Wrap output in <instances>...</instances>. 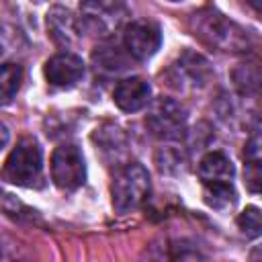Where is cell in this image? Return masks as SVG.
<instances>
[{
  "instance_id": "2",
  "label": "cell",
  "mask_w": 262,
  "mask_h": 262,
  "mask_svg": "<svg viewBox=\"0 0 262 262\" xmlns=\"http://www.w3.org/2000/svg\"><path fill=\"white\" fill-rule=\"evenodd\" d=\"M149 174L141 164L131 162L119 168L111 182V201L115 211L129 213L139 209L149 196Z\"/></svg>"
},
{
  "instance_id": "14",
  "label": "cell",
  "mask_w": 262,
  "mask_h": 262,
  "mask_svg": "<svg viewBox=\"0 0 262 262\" xmlns=\"http://www.w3.org/2000/svg\"><path fill=\"white\" fill-rule=\"evenodd\" d=\"M235 225L242 231V235H246L248 239H256L262 235V211L254 205H248L237 217H235Z\"/></svg>"
},
{
  "instance_id": "4",
  "label": "cell",
  "mask_w": 262,
  "mask_h": 262,
  "mask_svg": "<svg viewBox=\"0 0 262 262\" xmlns=\"http://www.w3.org/2000/svg\"><path fill=\"white\" fill-rule=\"evenodd\" d=\"M147 129L160 139H180L186 131V111L180 102L168 96H160L149 104L145 115Z\"/></svg>"
},
{
  "instance_id": "1",
  "label": "cell",
  "mask_w": 262,
  "mask_h": 262,
  "mask_svg": "<svg viewBox=\"0 0 262 262\" xmlns=\"http://www.w3.org/2000/svg\"><path fill=\"white\" fill-rule=\"evenodd\" d=\"M192 29L194 35L205 41L211 47H217L221 51H248L252 47V35L237 23L225 18L221 12L213 8L199 10L192 14Z\"/></svg>"
},
{
  "instance_id": "18",
  "label": "cell",
  "mask_w": 262,
  "mask_h": 262,
  "mask_svg": "<svg viewBox=\"0 0 262 262\" xmlns=\"http://www.w3.org/2000/svg\"><path fill=\"white\" fill-rule=\"evenodd\" d=\"M250 6H254L256 10H260V12H262V2H254V0H250Z\"/></svg>"
},
{
  "instance_id": "15",
  "label": "cell",
  "mask_w": 262,
  "mask_h": 262,
  "mask_svg": "<svg viewBox=\"0 0 262 262\" xmlns=\"http://www.w3.org/2000/svg\"><path fill=\"white\" fill-rule=\"evenodd\" d=\"M94 61L100 66V68H106V70H113V72H119V70H125L127 68V61L125 57L121 55L119 47H113V45H106V47H98L94 51ZM96 66V68H98Z\"/></svg>"
},
{
  "instance_id": "12",
  "label": "cell",
  "mask_w": 262,
  "mask_h": 262,
  "mask_svg": "<svg viewBox=\"0 0 262 262\" xmlns=\"http://www.w3.org/2000/svg\"><path fill=\"white\" fill-rule=\"evenodd\" d=\"M203 201L215 211H227L237 203V192L231 182L203 184Z\"/></svg>"
},
{
  "instance_id": "9",
  "label": "cell",
  "mask_w": 262,
  "mask_h": 262,
  "mask_svg": "<svg viewBox=\"0 0 262 262\" xmlns=\"http://www.w3.org/2000/svg\"><path fill=\"white\" fill-rule=\"evenodd\" d=\"M151 88L143 78L131 76L121 80L113 90V100L123 113H135L149 102Z\"/></svg>"
},
{
  "instance_id": "3",
  "label": "cell",
  "mask_w": 262,
  "mask_h": 262,
  "mask_svg": "<svg viewBox=\"0 0 262 262\" xmlns=\"http://www.w3.org/2000/svg\"><path fill=\"white\" fill-rule=\"evenodd\" d=\"M43 172V154L39 143L33 137H23L16 141L14 149L4 162L2 176L4 180L18 186H35L41 180Z\"/></svg>"
},
{
  "instance_id": "6",
  "label": "cell",
  "mask_w": 262,
  "mask_h": 262,
  "mask_svg": "<svg viewBox=\"0 0 262 262\" xmlns=\"http://www.w3.org/2000/svg\"><path fill=\"white\" fill-rule=\"evenodd\" d=\"M123 45L133 59L145 61L160 49L162 31L154 20H147V18L131 20L123 33Z\"/></svg>"
},
{
  "instance_id": "8",
  "label": "cell",
  "mask_w": 262,
  "mask_h": 262,
  "mask_svg": "<svg viewBox=\"0 0 262 262\" xmlns=\"http://www.w3.org/2000/svg\"><path fill=\"white\" fill-rule=\"evenodd\" d=\"M127 14L123 4L113 2H86L82 4V20L88 29L98 31L100 35H108L113 29H117Z\"/></svg>"
},
{
  "instance_id": "11",
  "label": "cell",
  "mask_w": 262,
  "mask_h": 262,
  "mask_svg": "<svg viewBox=\"0 0 262 262\" xmlns=\"http://www.w3.org/2000/svg\"><path fill=\"white\" fill-rule=\"evenodd\" d=\"M47 31L57 45H72L80 35L74 14L63 6H53L47 12Z\"/></svg>"
},
{
  "instance_id": "17",
  "label": "cell",
  "mask_w": 262,
  "mask_h": 262,
  "mask_svg": "<svg viewBox=\"0 0 262 262\" xmlns=\"http://www.w3.org/2000/svg\"><path fill=\"white\" fill-rule=\"evenodd\" d=\"M250 262H262V246H256L250 254Z\"/></svg>"
},
{
  "instance_id": "5",
  "label": "cell",
  "mask_w": 262,
  "mask_h": 262,
  "mask_svg": "<svg viewBox=\"0 0 262 262\" xmlns=\"http://www.w3.org/2000/svg\"><path fill=\"white\" fill-rule=\"evenodd\" d=\"M51 180L63 192H72L84 184L86 164H84V156H82L78 145L63 143V145L53 149V154H51Z\"/></svg>"
},
{
  "instance_id": "13",
  "label": "cell",
  "mask_w": 262,
  "mask_h": 262,
  "mask_svg": "<svg viewBox=\"0 0 262 262\" xmlns=\"http://www.w3.org/2000/svg\"><path fill=\"white\" fill-rule=\"evenodd\" d=\"M23 82V68L18 63H4L0 72V92H2V104H8L14 94L18 92Z\"/></svg>"
},
{
  "instance_id": "7",
  "label": "cell",
  "mask_w": 262,
  "mask_h": 262,
  "mask_svg": "<svg viewBox=\"0 0 262 262\" xmlns=\"http://www.w3.org/2000/svg\"><path fill=\"white\" fill-rule=\"evenodd\" d=\"M43 74L51 86L70 88V86L78 84L80 78L84 76V61L80 55H76L72 51H61L45 61Z\"/></svg>"
},
{
  "instance_id": "16",
  "label": "cell",
  "mask_w": 262,
  "mask_h": 262,
  "mask_svg": "<svg viewBox=\"0 0 262 262\" xmlns=\"http://www.w3.org/2000/svg\"><path fill=\"white\" fill-rule=\"evenodd\" d=\"M246 184L252 192L262 194V162L260 160H248L244 166Z\"/></svg>"
},
{
  "instance_id": "10",
  "label": "cell",
  "mask_w": 262,
  "mask_h": 262,
  "mask_svg": "<svg viewBox=\"0 0 262 262\" xmlns=\"http://www.w3.org/2000/svg\"><path fill=\"white\" fill-rule=\"evenodd\" d=\"M196 174L203 180V184L231 182V178L235 176V168H233V162L223 151H209L199 162Z\"/></svg>"
}]
</instances>
